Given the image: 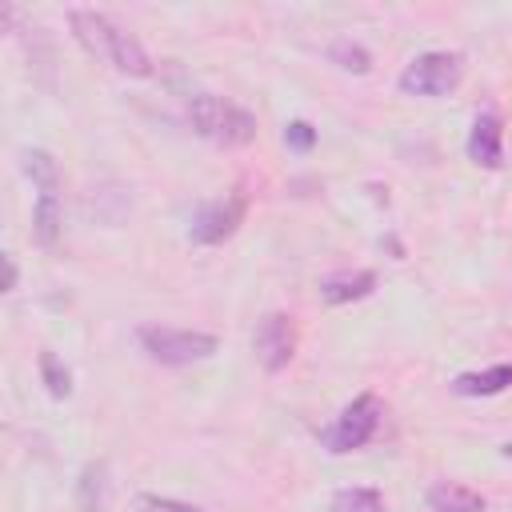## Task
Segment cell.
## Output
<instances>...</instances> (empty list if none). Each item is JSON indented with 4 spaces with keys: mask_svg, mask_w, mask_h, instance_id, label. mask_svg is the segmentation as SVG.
I'll return each instance as SVG.
<instances>
[{
    "mask_svg": "<svg viewBox=\"0 0 512 512\" xmlns=\"http://www.w3.org/2000/svg\"><path fill=\"white\" fill-rule=\"evenodd\" d=\"M68 24H72V36L80 40V48L88 52V56H100V60H108L116 72H128V76H148L152 72V60H148V52H144V44L132 36V32H124V28H116L108 16H100V12H72L68 16Z\"/></svg>",
    "mask_w": 512,
    "mask_h": 512,
    "instance_id": "1",
    "label": "cell"
},
{
    "mask_svg": "<svg viewBox=\"0 0 512 512\" xmlns=\"http://www.w3.org/2000/svg\"><path fill=\"white\" fill-rule=\"evenodd\" d=\"M188 120L204 140H212L220 148H240V144L256 140V116L224 96H212V92H200L188 100Z\"/></svg>",
    "mask_w": 512,
    "mask_h": 512,
    "instance_id": "2",
    "label": "cell"
},
{
    "mask_svg": "<svg viewBox=\"0 0 512 512\" xmlns=\"http://www.w3.org/2000/svg\"><path fill=\"white\" fill-rule=\"evenodd\" d=\"M380 416H384V408H380V400L372 396V392H360L324 432H320V444L332 452V456H344V452H356V448H364L372 436H376V428H380Z\"/></svg>",
    "mask_w": 512,
    "mask_h": 512,
    "instance_id": "3",
    "label": "cell"
},
{
    "mask_svg": "<svg viewBox=\"0 0 512 512\" xmlns=\"http://www.w3.org/2000/svg\"><path fill=\"white\" fill-rule=\"evenodd\" d=\"M140 344H144V352L152 360L172 364V368L208 360L220 348V340L212 332H184V328H156V324L152 328H140Z\"/></svg>",
    "mask_w": 512,
    "mask_h": 512,
    "instance_id": "4",
    "label": "cell"
},
{
    "mask_svg": "<svg viewBox=\"0 0 512 512\" xmlns=\"http://www.w3.org/2000/svg\"><path fill=\"white\" fill-rule=\"evenodd\" d=\"M464 76V60L456 52H424L400 72V92L408 96H448Z\"/></svg>",
    "mask_w": 512,
    "mask_h": 512,
    "instance_id": "5",
    "label": "cell"
},
{
    "mask_svg": "<svg viewBox=\"0 0 512 512\" xmlns=\"http://www.w3.org/2000/svg\"><path fill=\"white\" fill-rule=\"evenodd\" d=\"M244 212H248L244 192H232V196L212 200V204H200L192 212V224H188L192 244H224L244 224Z\"/></svg>",
    "mask_w": 512,
    "mask_h": 512,
    "instance_id": "6",
    "label": "cell"
},
{
    "mask_svg": "<svg viewBox=\"0 0 512 512\" xmlns=\"http://www.w3.org/2000/svg\"><path fill=\"white\" fill-rule=\"evenodd\" d=\"M252 344H256V356H260V364H264L268 372L288 368V360L296 356V324H292V316L268 312V316L260 320Z\"/></svg>",
    "mask_w": 512,
    "mask_h": 512,
    "instance_id": "7",
    "label": "cell"
},
{
    "mask_svg": "<svg viewBox=\"0 0 512 512\" xmlns=\"http://www.w3.org/2000/svg\"><path fill=\"white\" fill-rule=\"evenodd\" d=\"M468 160L480 168H500L504 164V124L496 112H480L468 132Z\"/></svg>",
    "mask_w": 512,
    "mask_h": 512,
    "instance_id": "8",
    "label": "cell"
},
{
    "mask_svg": "<svg viewBox=\"0 0 512 512\" xmlns=\"http://www.w3.org/2000/svg\"><path fill=\"white\" fill-rule=\"evenodd\" d=\"M372 288H376V272L348 268V272H332V276L320 280V300H328V304H352V300L372 296Z\"/></svg>",
    "mask_w": 512,
    "mask_h": 512,
    "instance_id": "9",
    "label": "cell"
},
{
    "mask_svg": "<svg viewBox=\"0 0 512 512\" xmlns=\"http://www.w3.org/2000/svg\"><path fill=\"white\" fill-rule=\"evenodd\" d=\"M428 508L432 512H484V496L468 484L440 480V484L428 488Z\"/></svg>",
    "mask_w": 512,
    "mask_h": 512,
    "instance_id": "10",
    "label": "cell"
},
{
    "mask_svg": "<svg viewBox=\"0 0 512 512\" xmlns=\"http://www.w3.org/2000/svg\"><path fill=\"white\" fill-rule=\"evenodd\" d=\"M452 388L460 396H496V392L512 388V364H492L484 372H460L452 380Z\"/></svg>",
    "mask_w": 512,
    "mask_h": 512,
    "instance_id": "11",
    "label": "cell"
},
{
    "mask_svg": "<svg viewBox=\"0 0 512 512\" xmlns=\"http://www.w3.org/2000/svg\"><path fill=\"white\" fill-rule=\"evenodd\" d=\"M76 508L80 512H104L108 508V468L100 460L84 464V472L76 480Z\"/></svg>",
    "mask_w": 512,
    "mask_h": 512,
    "instance_id": "12",
    "label": "cell"
},
{
    "mask_svg": "<svg viewBox=\"0 0 512 512\" xmlns=\"http://www.w3.org/2000/svg\"><path fill=\"white\" fill-rule=\"evenodd\" d=\"M60 196L56 192H40L36 196V208H32V236L40 248H56L60 240Z\"/></svg>",
    "mask_w": 512,
    "mask_h": 512,
    "instance_id": "13",
    "label": "cell"
},
{
    "mask_svg": "<svg viewBox=\"0 0 512 512\" xmlns=\"http://www.w3.org/2000/svg\"><path fill=\"white\" fill-rule=\"evenodd\" d=\"M20 160H24V172L32 176V184H36L40 192H56V188H60V168H56L52 152H44V148H28Z\"/></svg>",
    "mask_w": 512,
    "mask_h": 512,
    "instance_id": "14",
    "label": "cell"
},
{
    "mask_svg": "<svg viewBox=\"0 0 512 512\" xmlns=\"http://www.w3.org/2000/svg\"><path fill=\"white\" fill-rule=\"evenodd\" d=\"M332 512H388L376 488H340L332 496Z\"/></svg>",
    "mask_w": 512,
    "mask_h": 512,
    "instance_id": "15",
    "label": "cell"
},
{
    "mask_svg": "<svg viewBox=\"0 0 512 512\" xmlns=\"http://www.w3.org/2000/svg\"><path fill=\"white\" fill-rule=\"evenodd\" d=\"M40 380L48 384V392H52L56 400H64V396L72 392V372H68V368L60 364V356L48 352V348L40 352Z\"/></svg>",
    "mask_w": 512,
    "mask_h": 512,
    "instance_id": "16",
    "label": "cell"
},
{
    "mask_svg": "<svg viewBox=\"0 0 512 512\" xmlns=\"http://www.w3.org/2000/svg\"><path fill=\"white\" fill-rule=\"evenodd\" d=\"M328 56H332L340 68H348V72H368V68H372V56H368L356 40H336V44L328 48Z\"/></svg>",
    "mask_w": 512,
    "mask_h": 512,
    "instance_id": "17",
    "label": "cell"
},
{
    "mask_svg": "<svg viewBox=\"0 0 512 512\" xmlns=\"http://www.w3.org/2000/svg\"><path fill=\"white\" fill-rule=\"evenodd\" d=\"M136 508L140 512H204L196 504H184V500H172V496H156V492H140L136 496Z\"/></svg>",
    "mask_w": 512,
    "mask_h": 512,
    "instance_id": "18",
    "label": "cell"
},
{
    "mask_svg": "<svg viewBox=\"0 0 512 512\" xmlns=\"http://www.w3.org/2000/svg\"><path fill=\"white\" fill-rule=\"evenodd\" d=\"M284 144L296 148V152H308V148L316 144V128H312L308 120H292V124L284 128Z\"/></svg>",
    "mask_w": 512,
    "mask_h": 512,
    "instance_id": "19",
    "label": "cell"
},
{
    "mask_svg": "<svg viewBox=\"0 0 512 512\" xmlns=\"http://www.w3.org/2000/svg\"><path fill=\"white\" fill-rule=\"evenodd\" d=\"M4 264H8V292H12L16 280H20V272H16V260H12V256H4Z\"/></svg>",
    "mask_w": 512,
    "mask_h": 512,
    "instance_id": "20",
    "label": "cell"
},
{
    "mask_svg": "<svg viewBox=\"0 0 512 512\" xmlns=\"http://www.w3.org/2000/svg\"><path fill=\"white\" fill-rule=\"evenodd\" d=\"M504 456H508V460H512V444H504Z\"/></svg>",
    "mask_w": 512,
    "mask_h": 512,
    "instance_id": "21",
    "label": "cell"
}]
</instances>
